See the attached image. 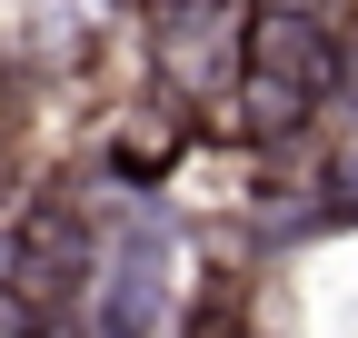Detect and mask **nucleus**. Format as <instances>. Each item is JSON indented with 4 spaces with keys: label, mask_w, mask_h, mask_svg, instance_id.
Masks as SVG:
<instances>
[{
    "label": "nucleus",
    "mask_w": 358,
    "mask_h": 338,
    "mask_svg": "<svg viewBox=\"0 0 358 338\" xmlns=\"http://www.w3.org/2000/svg\"><path fill=\"white\" fill-rule=\"evenodd\" d=\"M259 10H279V20H319V30H338V0H259Z\"/></svg>",
    "instance_id": "6e6552de"
},
{
    "label": "nucleus",
    "mask_w": 358,
    "mask_h": 338,
    "mask_svg": "<svg viewBox=\"0 0 358 338\" xmlns=\"http://www.w3.org/2000/svg\"><path fill=\"white\" fill-rule=\"evenodd\" d=\"M229 40L249 50V30H229V10H219V0H189V20H169V80L209 90V80L229 70Z\"/></svg>",
    "instance_id": "20e7f679"
},
{
    "label": "nucleus",
    "mask_w": 358,
    "mask_h": 338,
    "mask_svg": "<svg viewBox=\"0 0 358 338\" xmlns=\"http://www.w3.org/2000/svg\"><path fill=\"white\" fill-rule=\"evenodd\" d=\"M329 189H338V209L358 219V130H338V159H329Z\"/></svg>",
    "instance_id": "423d86ee"
},
{
    "label": "nucleus",
    "mask_w": 358,
    "mask_h": 338,
    "mask_svg": "<svg viewBox=\"0 0 358 338\" xmlns=\"http://www.w3.org/2000/svg\"><path fill=\"white\" fill-rule=\"evenodd\" d=\"M10 288H20L30 309H60V299L90 288V229H80L70 199H40L30 219H20V239H10Z\"/></svg>",
    "instance_id": "f03ea898"
},
{
    "label": "nucleus",
    "mask_w": 358,
    "mask_h": 338,
    "mask_svg": "<svg viewBox=\"0 0 358 338\" xmlns=\"http://www.w3.org/2000/svg\"><path fill=\"white\" fill-rule=\"evenodd\" d=\"M239 70L279 80V90H299L308 110H319V100H338V90H348V40H338V30H319V20H279V10H259V20H249Z\"/></svg>",
    "instance_id": "f257e3e1"
},
{
    "label": "nucleus",
    "mask_w": 358,
    "mask_h": 338,
    "mask_svg": "<svg viewBox=\"0 0 358 338\" xmlns=\"http://www.w3.org/2000/svg\"><path fill=\"white\" fill-rule=\"evenodd\" d=\"M169 229L159 219H129V239L110 249V288H100V338H150L159 299H169Z\"/></svg>",
    "instance_id": "7ed1b4c3"
},
{
    "label": "nucleus",
    "mask_w": 358,
    "mask_h": 338,
    "mask_svg": "<svg viewBox=\"0 0 358 338\" xmlns=\"http://www.w3.org/2000/svg\"><path fill=\"white\" fill-rule=\"evenodd\" d=\"M0 338H40V309L20 299V288H0Z\"/></svg>",
    "instance_id": "0eeeda50"
},
{
    "label": "nucleus",
    "mask_w": 358,
    "mask_h": 338,
    "mask_svg": "<svg viewBox=\"0 0 358 338\" xmlns=\"http://www.w3.org/2000/svg\"><path fill=\"white\" fill-rule=\"evenodd\" d=\"M239 119H249V140H299L308 130V100L279 90V80H259V70H239Z\"/></svg>",
    "instance_id": "39448f33"
}]
</instances>
